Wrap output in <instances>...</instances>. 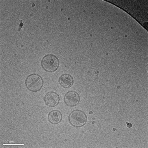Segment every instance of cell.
Returning a JSON list of instances; mask_svg holds the SVG:
<instances>
[{
	"mask_svg": "<svg viewBox=\"0 0 148 148\" xmlns=\"http://www.w3.org/2000/svg\"><path fill=\"white\" fill-rule=\"evenodd\" d=\"M27 89L32 92L39 91L42 88L44 84L42 78L37 74H32L27 77L25 82Z\"/></svg>",
	"mask_w": 148,
	"mask_h": 148,
	"instance_id": "1",
	"label": "cell"
},
{
	"mask_svg": "<svg viewBox=\"0 0 148 148\" xmlns=\"http://www.w3.org/2000/svg\"><path fill=\"white\" fill-rule=\"evenodd\" d=\"M87 116L84 111L75 110L72 111L69 116V121L72 126L75 127H81L86 123Z\"/></svg>",
	"mask_w": 148,
	"mask_h": 148,
	"instance_id": "2",
	"label": "cell"
},
{
	"mask_svg": "<svg viewBox=\"0 0 148 148\" xmlns=\"http://www.w3.org/2000/svg\"><path fill=\"white\" fill-rule=\"evenodd\" d=\"M41 64L42 69L46 72L53 73L58 69L60 62L56 56L49 54L44 56Z\"/></svg>",
	"mask_w": 148,
	"mask_h": 148,
	"instance_id": "3",
	"label": "cell"
},
{
	"mask_svg": "<svg viewBox=\"0 0 148 148\" xmlns=\"http://www.w3.org/2000/svg\"><path fill=\"white\" fill-rule=\"evenodd\" d=\"M80 97L79 94L74 90L66 92L64 97V102L67 106L74 107L79 103Z\"/></svg>",
	"mask_w": 148,
	"mask_h": 148,
	"instance_id": "4",
	"label": "cell"
},
{
	"mask_svg": "<svg viewBox=\"0 0 148 148\" xmlns=\"http://www.w3.org/2000/svg\"><path fill=\"white\" fill-rule=\"evenodd\" d=\"M44 101L46 105L48 107H55L59 104L60 96L57 92L50 91L46 94Z\"/></svg>",
	"mask_w": 148,
	"mask_h": 148,
	"instance_id": "5",
	"label": "cell"
},
{
	"mask_svg": "<svg viewBox=\"0 0 148 148\" xmlns=\"http://www.w3.org/2000/svg\"><path fill=\"white\" fill-rule=\"evenodd\" d=\"M58 82L62 87L69 88L71 87L73 84V78L69 74H63L59 78Z\"/></svg>",
	"mask_w": 148,
	"mask_h": 148,
	"instance_id": "6",
	"label": "cell"
},
{
	"mask_svg": "<svg viewBox=\"0 0 148 148\" xmlns=\"http://www.w3.org/2000/svg\"><path fill=\"white\" fill-rule=\"evenodd\" d=\"M63 118V115L60 111L54 110L50 112L48 115V120L52 124H57L60 123Z\"/></svg>",
	"mask_w": 148,
	"mask_h": 148,
	"instance_id": "7",
	"label": "cell"
},
{
	"mask_svg": "<svg viewBox=\"0 0 148 148\" xmlns=\"http://www.w3.org/2000/svg\"><path fill=\"white\" fill-rule=\"evenodd\" d=\"M19 21H20L21 23H20V26H19V29H18V31H19L20 30H21V28H22V27H23V25H24L23 23H22V20H21V21H20V20H19Z\"/></svg>",
	"mask_w": 148,
	"mask_h": 148,
	"instance_id": "8",
	"label": "cell"
},
{
	"mask_svg": "<svg viewBox=\"0 0 148 148\" xmlns=\"http://www.w3.org/2000/svg\"><path fill=\"white\" fill-rule=\"evenodd\" d=\"M127 127H129V128H130L132 127V124L130 123H128L127 124Z\"/></svg>",
	"mask_w": 148,
	"mask_h": 148,
	"instance_id": "9",
	"label": "cell"
}]
</instances>
